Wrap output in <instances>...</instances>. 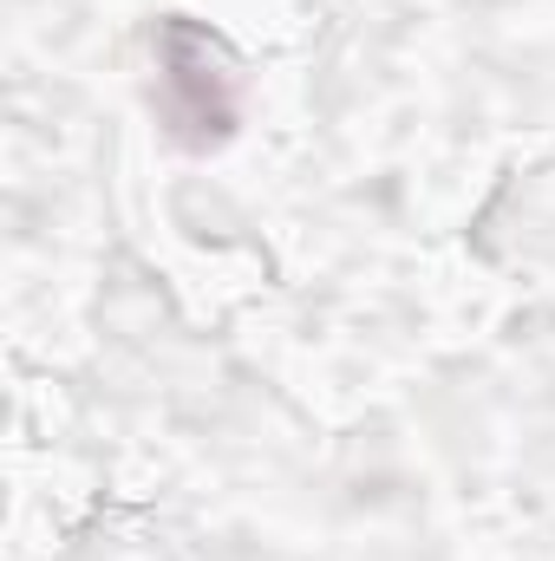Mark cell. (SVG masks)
Returning a JSON list of instances; mask_svg holds the SVG:
<instances>
[{"instance_id":"6da1fadb","label":"cell","mask_w":555,"mask_h":561,"mask_svg":"<svg viewBox=\"0 0 555 561\" xmlns=\"http://www.w3.org/2000/svg\"><path fill=\"white\" fill-rule=\"evenodd\" d=\"M157 112L183 150H216L236 138L242 85H236V59L209 26L196 20L157 26Z\"/></svg>"}]
</instances>
